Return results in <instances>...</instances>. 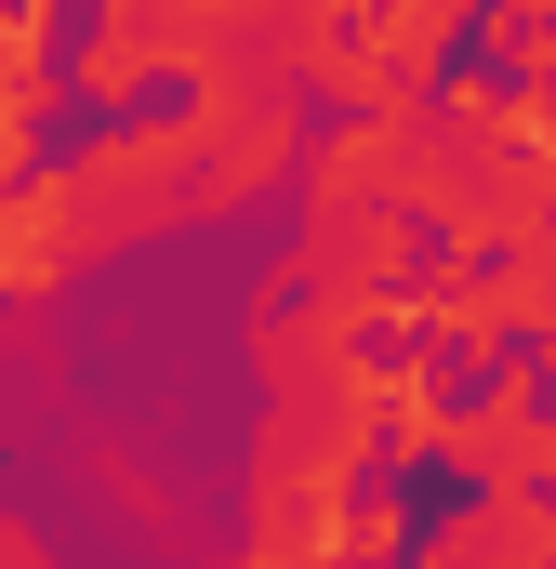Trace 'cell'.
Masks as SVG:
<instances>
[{
	"label": "cell",
	"mask_w": 556,
	"mask_h": 569,
	"mask_svg": "<svg viewBox=\"0 0 556 569\" xmlns=\"http://www.w3.org/2000/svg\"><path fill=\"white\" fill-rule=\"evenodd\" d=\"M450 463L477 477V503H544V477H556V398H544V371H530V358H504V371L464 398Z\"/></svg>",
	"instance_id": "cell-1"
},
{
	"label": "cell",
	"mask_w": 556,
	"mask_h": 569,
	"mask_svg": "<svg viewBox=\"0 0 556 569\" xmlns=\"http://www.w3.org/2000/svg\"><path fill=\"white\" fill-rule=\"evenodd\" d=\"M477 80L556 107V13H490V27H477Z\"/></svg>",
	"instance_id": "cell-4"
},
{
	"label": "cell",
	"mask_w": 556,
	"mask_h": 569,
	"mask_svg": "<svg viewBox=\"0 0 556 569\" xmlns=\"http://www.w3.org/2000/svg\"><path fill=\"white\" fill-rule=\"evenodd\" d=\"M53 13H0V199L40 186V120H53Z\"/></svg>",
	"instance_id": "cell-3"
},
{
	"label": "cell",
	"mask_w": 556,
	"mask_h": 569,
	"mask_svg": "<svg viewBox=\"0 0 556 569\" xmlns=\"http://www.w3.org/2000/svg\"><path fill=\"white\" fill-rule=\"evenodd\" d=\"M358 425H371V450H385V463L450 450V425H464V398H450V358H437V345H385V358L358 371Z\"/></svg>",
	"instance_id": "cell-2"
}]
</instances>
